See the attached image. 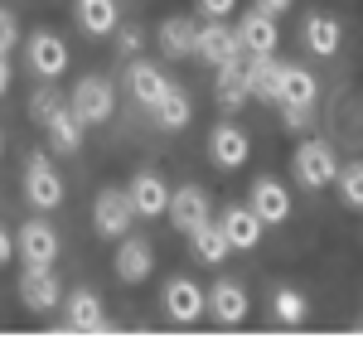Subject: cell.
Returning a JSON list of instances; mask_svg holds the SVG:
<instances>
[{"label":"cell","instance_id":"cell-32","mask_svg":"<svg viewBox=\"0 0 363 363\" xmlns=\"http://www.w3.org/2000/svg\"><path fill=\"white\" fill-rule=\"evenodd\" d=\"M238 10V0H199V15L203 20H228Z\"/></svg>","mask_w":363,"mask_h":363},{"label":"cell","instance_id":"cell-37","mask_svg":"<svg viewBox=\"0 0 363 363\" xmlns=\"http://www.w3.org/2000/svg\"><path fill=\"white\" fill-rule=\"evenodd\" d=\"M0 150H5V140H0Z\"/></svg>","mask_w":363,"mask_h":363},{"label":"cell","instance_id":"cell-5","mask_svg":"<svg viewBox=\"0 0 363 363\" xmlns=\"http://www.w3.org/2000/svg\"><path fill=\"white\" fill-rule=\"evenodd\" d=\"M233 34H238V49H242V54H277V44H281L277 15H267V10H257V5L233 25Z\"/></svg>","mask_w":363,"mask_h":363},{"label":"cell","instance_id":"cell-25","mask_svg":"<svg viewBox=\"0 0 363 363\" xmlns=\"http://www.w3.org/2000/svg\"><path fill=\"white\" fill-rule=\"evenodd\" d=\"M150 116H155L165 131H184V126H189V116H194V107H189V92L169 83V87H165V97L150 107Z\"/></svg>","mask_w":363,"mask_h":363},{"label":"cell","instance_id":"cell-22","mask_svg":"<svg viewBox=\"0 0 363 363\" xmlns=\"http://www.w3.org/2000/svg\"><path fill=\"white\" fill-rule=\"evenodd\" d=\"M306 49L315 58H335L339 54V44H344V29H339L335 15H306Z\"/></svg>","mask_w":363,"mask_h":363},{"label":"cell","instance_id":"cell-15","mask_svg":"<svg viewBox=\"0 0 363 363\" xmlns=\"http://www.w3.org/2000/svg\"><path fill=\"white\" fill-rule=\"evenodd\" d=\"M247 208L267 228H277V223H286V218H291V194H286V184H281V179H252Z\"/></svg>","mask_w":363,"mask_h":363},{"label":"cell","instance_id":"cell-10","mask_svg":"<svg viewBox=\"0 0 363 363\" xmlns=\"http://www.w3.org/2000/svg\"><path fill=\"white\" fill-rule=\"evenodd\" d=\"M194 58H199V63H213V68H218V63H228V58H242L233 25H223V20L199 25V34H194Z\"/></svg>","mask_w":363,"mask_h":363},{"label":"cell","instance_id":"cell-12","mask_svg":"<svg viewBox=\"0 0 363 363\" xmlns=\"http://www.w3.org/2000/svg\"><path fill=\"white\" fill-rule=\"evenodd\" d=\"M165 315L174 325H194L203 320V286L189 277H169L165 281Z\"/></svg>","mask_w":363,"mask_h":363},{"label":"cell","instance_id":"cell-6","mask_svg":"<svg viewBox=\"0 0 363 363\" xmlns=\"http://www.w3.org/2000/svg\"><path fill=\"white\" fill-rule=\"evenodd\" d=\"M252 155V140L242 126H233V121H218L213 131H208V160L218 169H242Z\"/></svg>","mask_w":363,"mask_h":363},{"label":"cell","instance_id":"cell-31","mask_svg":"<svg viewBox=\"0 0 363 363\" xmlns=\"http://www.w3.org/2000/svg\"><path fill=\"white\" fill-rule=\"evenodd\" d=\"M15 44H20V25H15V15L0 5V54H10Z\"/></svg>","mask_w":363,"mask_h":363},{"label":"cell","instance_id":"cell-4","mask_svg":"<svg viewBox=\"0 0 363 363\" xmlns=\"http://www.w3.org/2000/svg\"><path fill=\"white\" fill-rule=\"evenodd\" d=\"M131 223H136V213H131L126 189H102V194L92 199V228H97L102 238H126Z\"/></svg>","mask_w":363,"mask_h":363},{"label":"cell","instance_id":"cell-2","mask_svg":"<svg viewBox=\"0 0 363 363\" xmlns=\"http://www.w3.org/2000/svg\"><path fill=\"white\" fill-rule=\"evenodd\" d=\"M291 169H296V179L306 184V189H325V184H335V150L325 145V140H301L296 145V155H291Z\"/></svg>","mask_w":363,"mask_h":363},{"label":"cell","instance_id":"cell-30","mask_svg":"<svg viewBox=\"0 0 363 363\" xmlns=\"http://www.w3.org/2000/svg\"><path fill=\"white\" fill-rule=\"evenodd\" d=\"M58 107H63V97H58L54 87H39V92H34V97H29V116H34V121H39V126H44V121H49V116H54Z\"/></svg>","mask_w":363,"mask_h":363},{"label":"cell","instance_id":"cell-1","mask_svg":"<svg viewBox=\"0 0 363 363\" xmlns=\"http://www.w3.org/2000/svg\"><path fill=\"white\" fill-rule=\"evenodd\" d=\"M68 112L78 116L83 126H102V121H112L116 112V92L107 78H78L73 92H68Z\"/></svg>","mask_w":363,"mask_h":363},{"label":"cell","instance_id":"cell-18","mask_svg":"<svg viewBox=\"0 0 363 363\" xmlns=\"http://www.w3.org/2000/svg\"><path fill=\"white\" fill-rule=\"evenodd\" d=\"M155 272V247L145 242V238H121V247H116V277L126 281V286H136V281H145Z\"/></svg>","mask_w":363,"mask_h":363},{"label":"cell","instance_id":"cell-20","mask_svg":"<svg viewBox=\"0 0 363 363\" xmlns=\"http://www.w3.org/2000/svg\"><path fill=\"white\" fill-rule=\"evenodd\" d=\"M315 97H320V83H315V73L296 68V63H281L277 107H315Z\"/></svg>","mask_w":363,"mask_h":363},{"label":"cell","instance_id":"cell-13","mask_svg":"<svg viewBox=\"0 0 363 363\" xmlns=\"http://www.w3.org/2000/svg\"><path fill=\"white\" fill-rule=\"evenodd\" d=\"M58 296H63V286H58L54 267H34V262H25V272H20V301H25L29 310H54Z\"/></svg>","mask_w":363,"mask_h":363},{"label":"cell","instance_id":"cell-23","mask_svg":"<svg viewBox=\"0 0 363 363\" xmlns=\"http://www.w3.org/2000/svg\"><path fill=\"white\" fill-rule=\"evenodd\" d=\"M44 131H49V145H54V150H63V155H78V150H83V121L68 112V102H63V107L44 121Z\"/></svg>","mask_w":363,"mask_h":363},{"label":"cell","instance_id":"cell-17","mask_svg":"<svg viewBox=\"0 0 363 363\" xmlns=\"http://www.w3.org/2000/svg\"><path fill=\"white\" fill-rule=\"evenodd\" d=\"M15 252L25 257V262H34V267H54L58 257V233L44 218H29L20 233H15Z\"/></svg>","mask_w":363,"mask_h":363},{"label":"cell","instance_id":"cell-3","mask_svg":"<svg viewBox=\"0 0 363 363\" xmlns=\"http://www.w3.org/2000/svg\"><path fill=\"white\" fill-rule=\"evenodd\" d=\"M25 199L39 208V213H49L63 203V179H58V169L49 155H29L25 160Z\"/></svg>","mask_w":363,"mask_h":363},{"label":"cell","instance_id":"cell-16","mask_svg":"<svg viewBox=\"0 0 363 363\" xmlns=\"http://www.w3.org/2000/svg\"><path fill=\"white\" fill-rule=\"evenodd\" d=\"M213 97H218L223 112H242V107H247V102H252V92H247V58H228V63H218Z\"/></svg>","mask_w":363,"mask_h":363},{"label":"cell","instance_id":"cell-35","mask_svg":"<svg viewBox=\"0 0 363 363\" xmlns=\"http://www.w3.org/2000/svg\"><path fill=\"white\" fill-rule=\"evenodd\" d=\"M10 257H15V238H10V233H5V228H0V267H5V262H10Z\"/></svg>","mask_w":363,"mask_h":363},{"label":"cell","instance_id":"cell-24","mask_svg":"<svg viewBox=\"0 0 363 363\" xmlns=\"http://www.w3.org/2000/svg\"><path fill=\"white\" fill-rule=\"evenodd\" d=\"M194 34H199V25L189 15H169L165 25H160V49H165V58H194Z\"/></svg>","mask_w":363,"mask_h":363},{"label":"cell","instance_id":"cell-8","mask_svg":"<svg viewBox=\"0 0 363 363\" xmlns=\"http://www.w3.org/2000/svg\"><path fill=\"white\" fill-rule=\"evenodd\" d=\"M165 213H169V223H174V233H194L199 223L213 218V203H208V194H203L199 184H184V189L169 194Z\"/></svg>","mask_w":363,"mask_h":363},{"label":"cell","instance_id":"cell-36","mask_svg":"<svg viewBox=\"0 0 363 363\" xmlns=\"http://www.w3.org/2000/svg\"><path fill=\"white\" fill-rule=\"evenodd\" d=\"M10 92V54H0V97Z\"/></svg>","mask_w":363,"mask_h":363},{"label":"cell","instance_id":"cell-7","mask_svg":"<svg viewBox=\"0 0 363 363\" xmlns=\"http://www.w3.org/2000/svg\"><path fill=\"white\" fill-rule=\"evenodd\" d=\"M247 310H252V301H247V291H242L238 281H213V286L203 291V315H213L218 325H242Z\"/></svg>","mask_w":363,"mask_h":363},{"label":"cell","instance_id":"cell-19","mask_svg":"<svg viewBox=\"0 0 363 363\" xmlns=\"http://www.w3.org/2000/svg\"><path fill=\"white\" fill-rule=\"evenodd\" d=\"M126 199H131V213L136 218H160L165 213V203H169V189H165V179L160 174H136L131 179V189H126Z\"/></svg>","mask_w":363,"mask_h":363},{"label":"cell","instance_id":"cell-29","mask_svg":"<svg viewBox=\"0 0 363 363\" xmlns=\"http://www.w3.org/2000/svg\"><path fill=\"white\" fill-rule=\"evenodd\" d=\"M335 179H339L344 203H349V208H359V203H363V165H359V160H349L344 169H335Z\"/></svg>","mask_w":363,"mask_h":363},{"label":"cell","instance_id":"cell-21","mask_svg":"<svg viewBox=\"0 0 363 363\" xmlns=\"http://www.w3.org/2000/svg\"><path fill=\"white\" fill-rule=\"evenodd\" d=\"M126 87H131V97H136L140 107L150 112L160 97H165V87H169V78L155 68V63H126Z\"/></svg>","mask_w":363,"mask_h":363},{"label":"cell","instance_id":"cell-34","mask_svg":"<svg viewBox=\"0 0 363 363\" xmlns=\"http://www.w3.org/2000/svg\"><path fill=\"white\" fill-rule=\"evenodd\" d=\"M296 0H257V10H267V15H286Z\"/></svg>","mask_w":363,"mask_h":363},{"label":"cell","instance_id":"cell-14","mask_svg":"<svg viewBox=\"0 0 363 363\" xmlns=\"http://www.w3.org/2000/svg\"><path fill=\"white\" fill-rule=\"evenodd\" d=\"M218 233L228 238V247H233V252H252L257 242H262L267 223L252 213L247 203H233V208H223V218H218Z\"/></svg>","mask_w":363,"mask_h":363},{"label":"cell","instance_id":"cell-28","mask_svg":"<svg viewBox=\"0 0 363 363\" xmlns=\"http://www.w3.org/2000/svg\"><path fill=\"white\" fill-rule=\"evenodd\" d=\"M272 315H277V325H306L310 306H306V296H301V291L281 286L277 296H272Z\"/></svg>","mask_w":363,"mask_h":363},{"label":"cell","instance_id":"cell-11","mask_svg":"<svg viewBox=\"0 0 363 363\" xmlns=\"http://www.w3.org/2000/svg\"><path fill=\"white\" fill-rule=\"evenodd\" d=\"M63 325L73 330V335H102L107 330V310H102V296H92V291H73L68 301H63Z\"/></svg>","mask_w":363,"mask_h":363},{"label":"cell","instance_id":"cell-26","mask_svg":"<svg viewBox=\"0 0 363 363\" xmlns=\"http://www.w3.org/2000/svg\"><path fill=\"white\" fill-rule=\"evenodd\" d=\"M73 10H78V25L87 34H112L121 25V10H116V0H73Z\"/></svg>","mask_w":363,"mask_h":363},{"label":"cell","instance_id":"cell-9","mask_svg":"<svg viewBox=\"0 0 363 363\" xmlns=\"http://www.w3.org/2000/svg\"><path fill=\"white\" fill-rule=\"evenodd\" d=\"M25 58H29V68L49 83V78H63V68H68V44L58 34H49V29H39V34H29Z\"/></svg>","mask_w":363,"mask_h":363},{"label":"cell","instance_id":"cell-27","mask_svg":"<svg viewBox=\"0 0 363 363\" xmlns=\"http://www.w3.org/2000/svg\"><path fill=\"white\" fill-rule=\"evenodd\" d=\"M184 238H189V247H194V262H208V267H218L228 252H233V247H228V238L218 233V223H213V218H208V223H199L194 233H184Z\"/></svg>","mask_w":363,"mask_h":363},{"label":"cell","instance_id":"cell-33","mask_svg":"<svg viewBox=\"0 0 363 363\" xmlns=\"http://www.w3.org/2000/svg\"><path fill=\"white\" fill-rule=\"evenodd\" d=\"M281 116H286V126L296 131V126H310V121H315V107H281Z\"/></svg>","mask_w":363,"mask_h":363}]
</instances>
